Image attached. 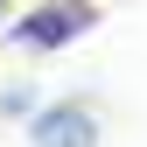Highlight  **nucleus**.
Segmentation results:
<instances>
[{"label":"nucleus","mask_w":147,"mask_h":147,"mask_svg":"<svg viewBox=\"0 0 147 147\" xmlns=\"http://www.w3.org/2000/svg\"><path fill=\"white\" fill-rule=\"evenodd\" d=\"M91 21H98V0H42V7H28L21 21L7 28V49H21V56H49V49L77 42Z\"/></svg>","instance_id":"f257e3e1"},{"label":"nucleus","mask_w":147,"mask_h":147,"mask_svg":"<svg viewBox=\"0 0 147 147\" xmlns=\"http://www.w3.org/2000/svg\"><path fill=\"white\" fill-rule=\"evenodd\" d=\"M28 140L35 147H98V119H91V105L63 98V105L28 112Z\"/></svg>","instance_id":"f03ea898"},{"label":"nucleus","mask_w":147,"mask_h":147,"mask_svg":"<svg viewBox=\"0 0 147 147\" xmlns=\"http://www.w3.org/2000/svg\"><path fill=\"white\" fill-rule=\"evenodd\" d=\"M0 112H7V119H28V112H35V98H28L21 84H14V91H7V105H0Z\"/></svg>","instance_id":"7ed1b4c3"},{"label":"nucleus","mask_w":147,"mask_h":147,"mask_svg":"<svg viewBox=\"0 0 147 147\" xmlns=\"http://www.w3.org/2000/svg\"><path fill=\"white\" fill-rule=\"evenodd\" d=\"M0 14H7V0H0Z\"/></svg>","instance_id":"20e7f679"}]
</instances>
